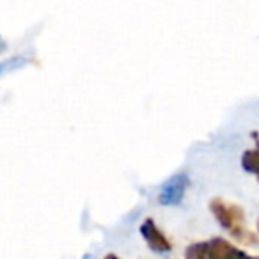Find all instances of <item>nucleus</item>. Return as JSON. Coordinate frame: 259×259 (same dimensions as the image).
Instances as JSON below:
<instances>
[{"label": "nucleus", "mask_w": 259, "mask_h": 259, "mask_svg": "<svg viewBox=\"0 0 259 259\" xmlns=\"http://www.w3.org/2000/svg\"><path fill=\"white\" fill-rule=\"evenodd\" d=\"M209 208H211L215 219L222 224L224 229L229 231V234L233 238H236L238 241L247 243V245L257 243V236L247 227L243 209H241L240 206L224 201V199H213Z\"/></svg>", "instance_id": "obj_1"}, {"label": "nucleus", "mask_w": 259, "mask_h": 259, "mask_svg": "<svg viewBox=\"0 0 259 259\" xmlns=\"http://www.w3.org/2000/svg\"><path fill=\"white\" fill-rule=\"evenodd\" d=\"M187 259H252V257H247L240 250H236L233 245L217 238V240L206 241V243L190 245L187 250Z\"/></svg>", "instance_id": "obj_2"}, {"label": "nucleus", "mask_w": 259, "mask_h": 259, "mask_svg": "<svg viewBox=\"0 0 259 259\" xmlns=\"http://www.w3.org/2000/svg\"><path fill=\"white\" fill-rule=\"evenodd\" d=\"M141 233L142 236L146 238V241H148V245L153 248V250L156 252H169L170 248H172V245H170V241L165 238V234L162 233V231L156 227V224L153 222L151 219H148L144 224L141 226Z\"/></svg>", "instance_id": "obj_3"}, {"label": "nucleus", "mask_w": 259, "mask_h": 259, "mask_svg": "<svg viewBox=\"0 0 259 259\" xmlns=\"http://www.w3.org/2000/svg\"><path fill=\"white\" fill-rule=\"evenodd\" d=\"M185 183H187V180L183 176L172 178L163 187L162 194H160V202H163V204H176V202H180L181 197H183L185 187H187Z\"/></svg>", "instance_id": "obj_4"}, {"label": "nucleus", "mask_w": 259, "mask_h": 259, "mask_svg": "<svg viewBox=\"0 0 259 259\" xmlns=\"http://www.w3.org/2000/svg\"><path fill=\"white\" fill-rule=\"evenodd\" d=\"M243 167L248 170V172L259 174V144H257V148H255V149H250V151L245 153Z\"/></svg>", "instance_id": "obj_5"}, {"label": "nucleus", "mask_w": 259, "mask_h": 259, "mask_svg": "<svg viewBox=\"0 0 259 259\" xmlns=\"http://www.w3.org/2000/svg\"><path fill=\"white\" fill-rule=\"evenodd\" d=\"M103 259H119L117 255H114V254H108V255H105Z\"/></svg>", "instance_id": "obj_6"}]
</instances>
